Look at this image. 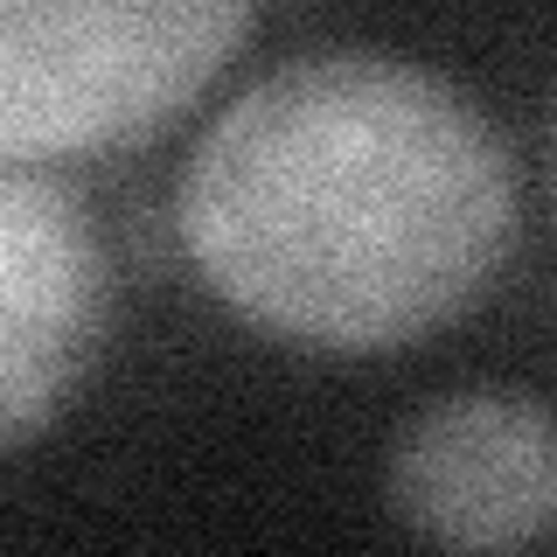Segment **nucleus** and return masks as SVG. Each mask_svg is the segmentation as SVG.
Wrapping results in <instances>:
<instances>
[{"mask_svg": "<svg viewBox=\"0 0 557 557\" xmlns=\"http://www.w3.org/2000/svg\"><path fill=\"white\" fill-rule=\"evenodd\" d=\"M174 223L202 286L258 335L391 356L495 293L522 237V188L460 84L376 49H327L209 119Z\"/></svg>", "mask_w": 557, "mask_h": 557, "instance_id": "1", "label": "nucleus"}, {"mask_svg": "<svg viewBox=\"0 0 557 557\" xmlns=\"http://www.w3.org/2000/svg\"><path fill=\"white\" fill-rule=\"evenodd\" d=\"M258 0H0V161L57 168L168 133Z\"/></svg>", "mask_w": 557, "mask_h": 557, "instance_id": "2", "label": "nucleus"}, {"mask_svg": "<svg viewBox=\"0 0 557 557\" xmlns=\"http://www.w3.org/2000/svg\"><path fill=\"white\" fill-rule=\"evenodd\" d=\"M112 335V265L70 182L0 161V460L49 432Z\"/></svg>", "mask_w": 557, "mask_h": 557, "instance_id": "3", "label": "nucleus"}, {"mask_svg": "<svg viewBox=\"0 0 557 557\" xmlns=\"http://www.w3.org/2000/svg\"><path fill=\"white\" fill-rule=\"evenodd\" d=\"M557 440L530 397L467 391L397 432L391 516L446 550H530L557 516Z\"/></svg>", "mask_w": 557, "mask_h": 557, "instance_id": "4", "label": "nucleus"}]
</instances>
